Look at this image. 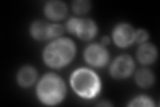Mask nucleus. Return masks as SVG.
<instances>
[{
    "label": "nucleus",
    "instance_id": "nucleus-1",
    "mask_svg": "<svg viewBox=\"0 0 160 107\" xmlns=\"http://www.w3.org/2000/svg\"><path fill=\"white\" fill-rule=\"evenodd\" d=\"M76 53V47L73 40L68 38H58L44 48L43 59L49 67L59 69L71 62Z\"/></svg>",
    "mask_w": 160,
    "mask_h": 107
},
{
    "label": "nucleus",
    "instance_id": "nucleus-2",
    "mask_svg": "<svg viewBox=\"0 0 160 107\" xmlns=\"http://www.w3.org/2000/svg\"><path fill=\"white\" fill-rule=\"evenodd\" d=\"M38 99L48 106L57 105L66 94V86L63 79L58 74L49 72L39 80L36 88Z\"/></svg>",
    "mask_w": 160,
    "mask_h": 107
},
{
    "label": "nucleus",
    "instance_id": "nucleus-3",
    "mask_svg": "<svg viewBox=\"0 0 160 107\" xmlns=\"http://www.w3.org/2000/svg\"><path fill=\"white\" fill-rule=\"evenodd\" d=\"M70 84L78 96L91 99L98 94L101 90V80L93 70L81 68L75 70L70 77Z\"/></svg>",
    "mask_w": 160,
    "mask_h": 107
},
{
    "label": "nucleus",
    "instance_id": "nucleus-4",
    "mask_svg": "<svg viewBox=\"0 0 160 107\" xmlns=\"http://www.w3.org/2000/svg\"><path fill=\"white\" fill-rule=\"evenodd\" d=\"M85 61L95 68H102L109 60L108 50L101 44H92L86 48L83 53Z\"/></svg>",
    "mask_w": 160,
    "mask_h": 107
},
{
    "label": "nucleus",
    "instance_id": "nucleus-5",
    "mask_svg": "<svg viewBox=\"0 0 160 107\" xmlns=\"http://www.w3.org/2000/svg\"><path fill=\"white\" fill-rule=\"evenodd\" d=\"M134 68L133 58L129 55L122 54L113 61L109 72L113 78L121 80L129 77L133 73Z\"/></svg>",
    "mask_w": 160,
    "mask_h": 107
},
{
    "label": "nucleus",
    "instance_id": "nucleus-6",
    "mask_svg": "<svg viewBox=\"0 0 160 107\" xmlns=\"http://www.w3.org/2000/svg\"><path fill=\"white\" fill-rule=\"evenodd\" d=\"M135 31L132 25L128 23L118 24L113 29V42L119 48H127L134 42Z\"/></svg>",
    "mask_w": 160,
    "mask_h": 107
},
{
    "label": "nucleus",
    "instance_id": "nucleus-7",
    "mask_svg": "<svg viewBox=\"0 0 160 107\" xmlns=\"http://www.w3.org/2000/svg\"><path fill=\"white\" fill-rule=\"evenodd\" d=\"M98 26L93 20L89 18H78L75 34L82 40H90L96 36Z\"/></svg>",
    "mask_w": 160,
    "mask_h": 107
},
{
    "label": "nucleus",
    "instance_id": "nucleus-8",
    "mask_svg": "<svg viewBox=\"0 0 160 107\" xmlns=\"http://www.w3.org/2000/svg\"><path fill=\"white\" fill-rule=\"evenodd\" d=\"M46 16L53 21H59L66 17L68 13L66 4L62 1L52 0L45 5L43 8Z\"/></svg>",
    "mask_w": 160,
    "mask_h": 107
},
{
    "label": "nucleus",
    "instance_id": "nucleus-9",
    "mask_svg": "<svg viewBox=\"0 0 160 107\" xmlns=\"http://www.w3.org/2000/svg\"><path fill=\"white\" fill-rule=\"evenodd\" d=\"M137 58L139 62L144 65L151 64L158 57V50L152 43L142 44L137 51Z\"/></svg>",
    "mask_w": 160,
    "mask_h": 107
},
{
    "label": "nucleus",
    "instance_id": "nucleus-10",
    "mask_svg": "<svg viewBox=\"0 0 160 107\" xmlns=\"http://www.w3.org/2000/svg\"><path fill=\"white\" fill-rule=\"evenodd\" d=\"M38 73L36 70L31 66H24L17 74V82L23 88L31 86L36 82Z\"/></svg>",
    "mask_w": 160,
    "mask_h": 107
},
{
    "label": "nucleus",
    "instance_id": "nucleus-11",
    "mask_svg": "<svg viewBox=\"0 0 160 107\" xmlns=\"http://www.w3.org/2000/svg\"><path fill=\"white\" fill-rule=\"evenodd\" d=\"M49 25L50 24L43 20L33 22L30 26V34L33 39L38 41H43L49 39Z\"/></svg>",
    "mask_w": 160,
    "mask_h": 107
},
{
    "label": "nucleus",
    "instance_id": "nucleus-12",
    "mask_svg": "<svg viewBox=\"0 0 160 107\" xmlns=\"http://www.w3.org/2000/svg\"><path fill=\"white\" fill-rule=\"evenodd\" d=\"M135 80L138 86L142 88H149L155 81L154 74L148 68L139 69L135 76Z\"/></svg>",
    "mask_w": 160,
    "mask_h": 107
},
{
    "label": "nucleus",
    "instance_id": "nucleus-13",
    "mask_svg": "<svg viewBox=\"0 0 160 107\" xmlns=\"http://www.w3.org/2000/svg\"><path fill=\"white\" fill-rule=\"evenodd\" d=\"M91 8V3L88 0H76L72 3V9L74 13L82 16L89 12Z\"/></svg>",
    "mask_w": 160,
    "mask_h": 107
},
{
    "label": "nucleus",
    "instance_id": "nucleus-14",
    "mask_svg": "<svg viewBox=\"0 0 160 107\" xmlns=\"http://www.w3.org/2000/svg\"><path fill=\"white\" fill-rule=\"evenodd\" d=\"M129 106H154L153 100L147 96L141 95L133 98L129 102Z\"/></svg>",
    "mask_w": 160,
    "mask_h": 107
},
{
    "label": "nucleus",
    "instance_id": "nucleus-15",
    "mask_svg": "<svg viewBox=\"0 0 160 107\" xmlns=\"http://www.w3.org/2000/svg\"><path fill=\"white\" fill-rule=\"evenodd\" d=\"M64 28L62 25L59 24H50L49 25V39L58 38L64 33Z\"/></svg>",
    "mask_w": 160,
    "mask_h": 107
},
{
    "label": "nucleus",
    "instance_id": "nucleus-16",
    "mask_svg": "<svg viewBox=\"0 0 160 107\" xmlns=\"http://www.w3.org/2000/svg\"><path fill=\"white\" fill-rule=\"evenodd\" d=\"M149 38L148 32L143 29H139L135 32L134 42L138 44H143L146 42Z\"/></svg>",
    "mask_w": 160,
    "mask_h": 107
},
{
    "label": "nucleus",
    "instance_id": "nucleus-17",
    "mask_svg": "<svg viewBox=\"0 0 160 107\" xmlns=\"http://www.w3.org/2000/svg\"><path fill=\"white\" fill-rule=\"evenodd\" d=\"M78 18H71L66 23V28L68 32L72 34H75L76 28L78 24Z\"/></svg>",
    "mask_w": 160,
    "mask_h": 107
},
{
    "label": "nucleus",
    "instance_id": "nucleus-18",
    "mask_svg": "<svg viewBox=\"0 0 160 107\" xmlns=\"http://www.w3.org/2000/svg\"><path fill=\"white\" fill-rule=\"evenodd\" d=\"M110 43V39L108 36H103L101 40V44L106 46Z\"/></svg>",
    "mask_w": 160,
    "mask_h": 107
}]
</instances>
